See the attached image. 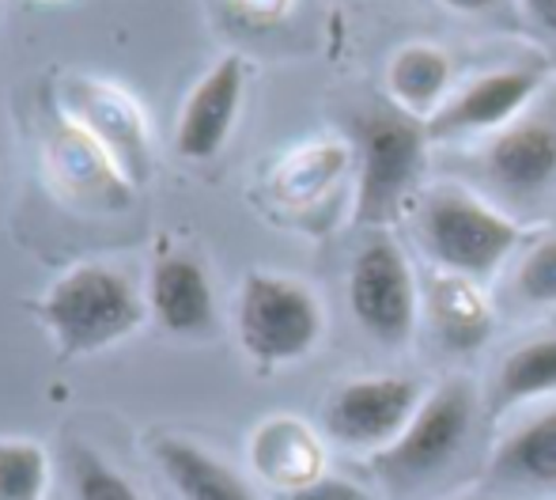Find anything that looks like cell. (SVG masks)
I'll return each mask as SVG.
<instances>
[{
	"label": "cell",
	"mask_w": 556,
	"mask_h": 500,
	"mask_svg": "<svg viewBox=\"0 0 556 500\" xmlns=\"http://www.w3.org/2000/svg\"><path fill=\"white\" fill-rule=\"evenodd\" d=\"M413 232L435 270L473 285L496 277L527 247V228L519 224V216L504 213L484 193H473L466 186L428 190L417 201Z\"/></svg>",
	"instance_id": "cell-1"
},
{
	"label": "cell",
	"mask_w": 556,
	"mask_h": 500,
	"mask_svg": "<svg viewBox=\"0 0 556 500\" xmlns=\"http://www.w3.org/2000/svg\"><path fill=\"white\" fill-rule=\"evenodd\" d=\"M148 315V300L129 273L106 262H80L65 270L38 300V318L50 334L58 361L103 353L132 338Z\"/></svg>",
	"instance_id": "cell-2"
},
{
	"label": "cell",
	"mask_w": 556,
	"mask_h": 500,
	"mask_svg": "<svg viewBox=\"0 0 556 500\" xmlns=\"http://www.w3.org/2000/svg\"><path fill=\"white\" fill-rule=\"evenodd\" d=\"M481 413V395L473 383L451 375L435 390H428L425 405L409 421V428L387 451L367 459V466L387 493H417V489L440 482L458 463L462 451L473 440Z\"/></svg>",
	"instance_id": "cell-3"
},
{
	"label": "cell",
	"mask_w": 556,
	"mask_h": 500,
	"mask_svg": "<svg viewBox=\"0 0 556 500\" xmlns=\"http://www.w3.org/2000/svg\"><path fill=\"white\" fill-rule=\"evenodd\" d=\"M356 193L352 221L382 232L402 216L428 167V129L397 107H382L356 122Z\"/></svg>",
	"instance_id": "cell-4"
},
{
	"label": "cell",
	"mask_w": 556,
	"mask_h": 500,
	"mask_svg": "<svg viewBox=\"0 0 556 500\" xmlns=\"http://www.w3.org/2000/svg\"><path fill=\"white\" fill-rule=\"evenodd\" d=\"M326 311L315 288L285 273H247L235 303V338L250 364L277 372L300 364L323 341Z\"/></svg>",
	"instance_id": "cell-5"
},
{
	"label": "cell",
	"mask_w": 556,
	"mask_h": 500,
	"mask_svg": "<svg viewBox=\"0 0 556 500\" xmlns=\"http://www.w3.org/2000/svg\"><path fill=\"white\" fill-rule=\"evenodd\" d=\"M481 178L492 205L515 216V209H534L556 193V91H545L511 125L484 137Z\"/></svg>",
	"instance_id": "cell-6"
},
{
	"label": "cell",
	"mask_w": 556,
	"mask_h": 500,
	"mask_svg": "<svg viewBox=\"0 0 556 500\" xmlns=\"http://www.w3.org/2000/svg\"><path fill=\"white\" fill-rule=\"evenodd\" d=\"M428 390L409 375H359L330 390L318 428L330 443L359 455H379L409 428Z\"/></svg>",
	"instance_id": "cell-7"
},
{
	"label": "cell",
	"mask_w": 556,
	"mask_h": 500,
	"mask_svg": "<svg viewBox=\"0 0 556 500\" xmlns=\"http://www.w3.org/2000/svg\"><path fill=\"white\" fill-rule=\"evenodd\" d=\"M349 308L356 326L387 349L413 341L420 323V288L405 250L390 236L375 232L356 250L349 270Z\"/></svg>",
	"instance_id": "cell-8"
},
{
	"label": "cell",
	"mask_w": 556,
	"mask_h": 500,
	"mask_svg": "<svg viewBox=\"0 0 556 500\" xmlns=\"http://www.w3.org/2000/svg\"><path fill=\"white\" fill-rule=\"evenodd\" d=\"M58 107L61 118L80 125L111 155L132 190L152 178L148 114L137 103V96H129L122 84L99 80V76H68L58 91Z\"/></svg>",
	"instance_id": "cell-9"
},
{
	"label": "cell",
	"mask_w": 556,
	"mask_h": 500,
	"mask_svg": "<svg viewBox=\"0 0 556 500\" xmlns=\"http://www.w3.org/2000/svg\"><path fill=\"white\" fill-rule=\"evenodd\" d=\"M545 91V73L534 65L492 68L446 96V103L425 122L428 140L492 137L511 125Z\"/></svg>",
	"instance_id": "cell-10"
},
{
	"label": "cell",
	"mask_w": 556,
	"mask_h": 500,
	"mask_svg": "<svg viewBox=\"0 0 556 500\" xmlns=\"http://www.w3.org/2000/svg\"><path fill=\"white\" fill-rule=\"evenodd\" d=\"M247 96V61L239 53H224L205 76L190 88L175 125V152L182 160L205 163L220 155L231 137Z\"/></svg>",
	"instance_id": "cell-11"
},
{
	"label": "cell",
	"mask_w": 556,
	"mask_h": 500,
	"mask_svg": "<svg viewBox=\"0 0 556 500\" xmlns=\"http://www.w3.org/2000/svg\"><path fill=\"white\" fill-rule=\"evenodd\" d=\"M148 315L163 334L208 338L216 330V296L205 265L193 254H163L148 273Z\"/></svg>",
	"instance_id": "cell-12"
},
{
	"label": "cell",
	"mask_w": 556,
	"mask_h": 500,
	"mask_svg": "<svg viewBox=\"0 0 556 500\" xmlns=\"http://www.w3.org/2000/svg\"><path fill=\"white\" fill-rule=\"evenodd\" d=\"M556 398V330H542L511 346L489 375L481 410L489 425H500L515 410Z\"/></svg>",
	"instance_id": "cell-13"
},
{
	"label": "cell",
	"mask_w": 556,
	"mask_h": 500,
	"mask_svg": "<svg viewBox=\"0 0 556 500\" xmlns=\"http://www.w3.org/2000/svg\"><path fill=\"white\" fill-rule=\"evenodd\" d=\"M250 466L273 493L307 486L326 474L323 436L307 421L288 417V413L265 417L250 436Z\"/></svg>",
	"instance_id": "cell-14"
},
{
	"label": "cell",
	"mask_w": 556,
	"mask_h": 500,
	"mask_svg": "<svg viewBox=\"0 0 556 500\" xmlns=\"http://www.w3.org/2000/svg\"><path fill=\"white\" fill-rule=\"evenodd\" d=\"M50 163L58 186L80 205L117 209L132 198V186L114 167V160L68 118L58 122V133L50 140Z\"/></svg>",
	"instance_id": "cell-15"
},
{
	"label": "cell",
	"mask_w": 556,
	"mask_h": 500,
	"mask_svg": "<svg viewBox=\"0 0 556 500\" xmlns=\"http://www.w3.org/2000/svg\"><path fill=\"white\" fill-rule=\"evenodd\" d=\"M155 466L178 500H262L257 489L220 455L178 433H155L148 440Z\"/></svg>",
	"instance_id": "cell-16"
},
{
	"label": "cell",
	"mask_w": 556,
	"mask_h": 500,
	"mask_svg": "<svg viewBox=\"0 0 556 500\" xmlns=\"http://www.w3.org/2000/svg\"><path fill=\"white\" fill-rule=\"evenodd\" d=\"M489 486L496 493L556 489V402L496 443L489 459Z\"/></svg>",
	"instance_id": "cell-17"
},
{
	"label": "cell",
	"mask_w": 556,
	"mask_h": 500,
	"mask_svg": "<svg viewBox=\"0 0 556 500\" xmlns=\"http://www.w3.org/2000/svg\"><path fill=\"white\" fill-rule=\"evenodd\" d=\"M454 84L451 53L428 42H409L390 58L387 88L394 96V107L409 118L428 122L446 103Z\"/></svg>",
	"instance_id": "cell-18"
},
{
	"label": "cell",
	"mask_w": 556,
	"mask_h": 500,
	"mask_svg": "<svg viewBox=\"0 0 556 500\" xmlns=\"http://www.w3.org/2000/svg\"><path fill=\"white\" fill-rule=\"evenodd\" d=\"M344 163H349V152L341 145H333V140H311V145L292 148L269 178L273 198L295 209L315 205L333 186V178L344 171Z\"/></svg>",
	"instance_id": "cell-19"
},
{
	"label": "cell",
	"mask_w": 556,
	"mask_h": 500,
	"mask_svg": "<svg viewBox=\"0 0 556 500\" xmlns=\"http://www.w3.org/2000/svg\"><path fill=\"white\" fill-rule=\"evenodd\" d=\"M432 323H435V334H440L451 349H473L489 338L492 308L481 300L473 280L440 273V277H435V292H432Z\"/></svg>",
	"instance_id": "cell-20"
},
{
	"label": "cell",
	"mask_w": 556,
	"mask_h": 500,
	"mask_svg": "<svg viewBox=\"0 0 556 500\" xmlns=\"http://www.w3.org/2000/svg\"><path fill=\"white\" fill-rule=\"evenodd\" d=\"M50 497V451L30 436H0V500Z\"/></svg>",
	"instance_id": "cell-21"
},
{
	"label": "cell",
	"mask_w": 556,
	"mask_h": 500,
	"mask_svg": "<svg viewBox=\"0 0 556 500\" xmlns=\"http://www.w3.org/2000/svg\"><path fill=\"white\" fill-rule=\"evenodd\" d=\"M507 292L522 308H553L556 303V236H542L515 254Z\"/></svg>",
	"instance_id": "cell-22"
},
{
	"label": "cell",
	"mask_w": 556,
	"mask_h": 500,
	"mask_svg": "<svg viewBox=\"0 0 556 500\" xmlns=\"http://www.w3.org/2000/svg\"><path fill=\"white\" fill-rule=\"evenodd\" d=\"M68 486L76 500H144L117 466L84 440L68 443Z\"/></svg>",
	"instance_id": "cell-23"
},
{
	"label": "cell",
	"mask_w": 556,
	"mask_h": 500,
	"mask_svg": "<svg viewBox=\"0 0 556 500\" xmlns=\"http://www.w3.org/2000/svg\"><path fill=\"white\" fill-rule=\"evenodd\" d=\"M273 500H379L367 486L352 478H337V474H323V478L307 482V486L273 493Z\"/></svg>",
	"instance_id": "cell-24"
},
{
	"label": "cell",
	"mask_w": 556,
	"mask_h": 500,
	"mask_svg": "<svg viewBox=\"0 0 556 500\" xmlns=\"http://www.w3.org/2000/svg\"><path fill=\"white\" fill-rule=\"evenodd\" d=\"M235 8H239L247 20H277V15H285V8L292 4V0H231Z\"/></svg>",
	"instance_id": "cell-25"
},
{
	"label": "cell",
	"mask_w": 556,
	"mask_h": 500,
	"mask_svg": "<svg viewBox=\"0 0 556 500\" xmlns=\"http://www.w3.org/2000/svg\"><path fill=\"white\" fill-rule=\"evenodd\" d=\"M522 8H527V15L545 30V35L556 38V0H522Z\"/></svg>",
	"instance_id": "cell-26"
},
{
	"label": "cell",
	"mask_w": 556,
	"mask_h": 500,
	"mask_svg": "<svg viewBox=\"0 0 556 500\" xmlns=\"http://www.w3.org/2000/svg\"><path fill=\"white\" fill-rule=\"evenodd\" d=\"M440 4L454 8V12L477 15V12H489V8H492V4H500V0H440Z\"/></svg>",
	"instance_id": "cell-27"
},
{
	"label": "cell",
	"mask_w": 556,
	"mask_h": 500,
	"mask_svg": "<svg viewBox=\"0 0 556 500\" xmlns=\"http://www.w3.org/2000/svg\"><path fill=\"white\" fill-rule=\"evenodd\" d=\"M492 500H504V497H492Z\"/></svg>",
	"instance_id": "cell-28"
},
{
	"label": "cell",
	"mask_w": 556,
	"mask_h": 500,
	"mask_svg": "<svg viewBox=\"0 0 556 500\" xmlns=\"http://www.w3.org/2000/svg\"><path fill=\"white\" fill-rule=\"evenodd\" d=\"M46 4H53V0H46Z\"/></svg>",
	"instance_id": "cell-29"
}]
</instances>
